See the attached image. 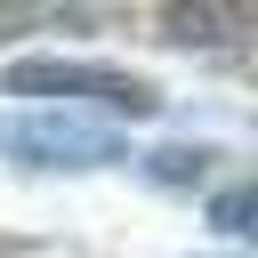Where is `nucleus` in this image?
Instances as JSON below:
<instances>
[{
    "label": "nucleus",
    "mask_w": 258,
    "mask_h": 258,
    "mask_svg": "<svg viewBox=\"0 0 258 258\" xmlns=\"http://www.w3.org/2000/svg\"><path fill=\"white\" fill-rule=\"evenodd\" d=\"M8 89H16V97H97V105H121V113H153V81L113 73V64H56V56H32V64H8Z\"/></svg>",
    "instance_id": "f03ea898"
},
{
    "label": "nucleus",
    "mask_w": 258,
    "mask_h": 258,
    "mask_svg": "<svg viewBox=\"0 0 258 258\" xmlns=\"http://www.w3.org/2000/svg\"><path fill=\"white\" fill-rule=\"evenodd\" d=\"M202 161H210V153H185V145H169V153H153V169H161V177H194Z\"/></svg>",
    "instance_id": "20e7f679"
},
{
    "label": "nucleus",
    "mask_w": 258,
    "mask_h": 258,
    "mask_svg": "<svg viewBox=\"0 0 258 258\" xmlns=\"http://www.w3.org/2000/svg\"><path fill=\"white\" fill-rule=\"evenodd\" d=\"M210 226H226L234 242H258V177H250V185H226V194L210 202Z\"/></svg>",
    "instance_id": "7ed1b4c3"
},
{
    "label": "nucleus",
    "mask_w": 258,
    "mask_h": 258,
    "mask_svg": "<svg viewBox=\"0 0 258 258\" xmlns=\"http://www.w3.org/2000/svg\"><path fill=\"white\" fill-rule=\"evenodd\" d=\"M8 153L40 161V169H97V161H121V137L81 121V113H32V121H8L0 129Z\"/></svg>",
    "instance_id": "f257e3e1"
}]
</instances>
